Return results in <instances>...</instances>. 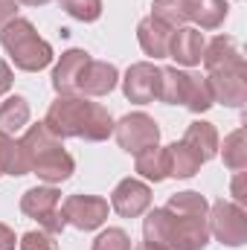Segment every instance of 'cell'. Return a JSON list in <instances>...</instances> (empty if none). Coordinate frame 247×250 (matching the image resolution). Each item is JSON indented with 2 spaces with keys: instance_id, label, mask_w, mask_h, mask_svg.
Instances as JSON below:
<instances>
[{
  "instance_id": "cell-34",
  "label": "cell",
  "mask_w": 247,
  "mask_h": 250,
  "mask_svg": "<svg viewBox=\"0 0 247 250\" xmlns=\"http://www.w3.org/2000/svg\"><path fill=\"white\" fill-rule=\"evenodd\" d=\"M15 245H18L15 230H12L9 224H3V221H0V250H15Z\"/></svg>"
},
{
  "instance_id": "cell-15",
  "label": "cell",
  "mask_w": 247,
  "mask_h": 250,
  "mask_svg": "<svg viewBox=\"0 0 247 250\" xmlns=\"http://www.w3.org/2000/svg\"><path fill=\"white\" fill-rule=\"evenodd\" d=\"M204 32L195 29V26H178L172 32V41H169V59L181 64V67H195L201 64L204 56Z\"/></svg>"
},
{
  "instance_id": "cell-12",
  "label": "cell",
  "mask_w": 247,
  "mask_h": 250,
  "mask_svg": "<svg viewBox=\"0 0 247 250\" xmlns=\"http://www.w3.org/2000/svg\"><path fill=\"white\" fill-rule=\"evenodd\" d=\"M73 172H76V160H73V154H70V151H64V146H56V148H47L44 154H38V157H35L32 172H29V175H38V181H44V184L56 187V184L70 181V178H73Z\"/></svg>"
},
{
  "instance_id": "cell-6",
  "label": "cell",
  "mask_w": 247,
  "mask_h": 250,
  "mask_svg": "<svg viewBox=\"0 0 247 250\" xmlns=\"http://www.w3.org/2000/svg\"><path fill=\"white\" fill-rule=\"evenodd\" d=\"M108 212H111V204L99 195H67L62 201L64 221L82 233L99 230L108 221Z\"/></svg>"
},
{
  "instance_id": "cell-31",
  "label": "cell",
  "mask_w": 247,
  "mask_h": 250,
  "mask_svg": "<svg viewBox=\"0 0 247 250\" xmlns=\"http://www.w3.org/2000/svg\"><path fill=\"white\" fill-rule=\"evenodd\" d=\"M18 245H21V250H59L56 236L47 233V230H29V233L21 236Z\"/></svg>"
},
{
  "instance_id": "cell-1",
  "label": "cell",
  "mask_w": 247,
  "mask_h": 250,
  "mask_svg": "<svg viewBox=\"0 0 247 250\" xmlns=\"http://www.w3.org/2000/svg\"><path fill=\"white\" fill-rule=\"evenodd\" d=\"M0 44H3L6 56L12 59V64L23 73H38V70L50 67L56 59L50 41H44L38 35V29L32 26V21H26V18H12L9 23H3Z\"/></svg>"
},
{
  "instance_id": "cell-11",
  "label": "cell",
  "mask_w": 247,
  "mask_h": 250,
  "mask_svg": "<svg viewBox=\"0 0 247 250\" xmlns=\"http://www.w3.org/2000/svg\"><path fill=\"white\" fill-rule=\"evenodd\" d=\"M204 70L206 73H230V70H247L245 56L239 53L236 41L230 35H215L209 44H204Z\"/></svg>"
},
{
  "instance_id": "cell-25",
  "label": "cell",
  "mask_w": 247,
  "mask_h": 250,
  "mask_svg": "<svg viewBox=\"0 0 247 250\" xmlns=\"http://www.w3.org/2000/svg\"><path fill=\"white\" fill-rule=\"evenodd\" d=\"M184 105L192 111V114H206L215 99H212V90H209V82L206 76H198V73H189L186 79V96H184Z\"/></svg>"
},
{
  "instance_id": "cell-32",
  "label": "cell",
  "mask_w": 247,
  "mask_h": 250,
  "mask_svg": "<svg viewBox=\"0 0 247 250\" xmlns=\"http://www.w3.org/2000/svg\"><path fill=\"white\" fill-rule=\"evenodd\" d=\"M230 195H233V204H239V207H245V204H247L245 172H236V175H233V184H230Z\"/></svg>"
},
{
  "instance_id": "cell-3",
  "label": "cell",
  "mask_w": 247,
  "mask_h": 250,
  "mask_svg": "<svg viewBox=\"0 0 247 250\" xmlns=\"http://www.w3.org/2000/svg\"><path fill=\"white\" fill-rule=\"evenodd\" d=\"M21 212L32 221H38V227L53 233V236H59L67 227V221L62 215V192L56 187H50V184L26 189L21 195Z\"/></svg>"
},
{
  "instance_id": "cell-24",
  "label": "cell",
  "mask_w": 247,
  "mask_h": 250,
  "mask_svg": "<svg viewBox=\"0 0 247 250\" xmlns=\"http://www.w3.org/2000/svg\"><path fill=\"white\" fill-rule=\"evenodd\" d=\"M218 154L224 157V166L230 172H245L247 169V134L245 128H236L233 134L224 137V146H218Z\"/></svg>"
},
{
  "instance_id": "cell-17",
  "label": "cell",
  "mask_w": 247,
  "mask_h": 250,
  "mask_svg": "<svg viewBox=\"0 0 247 250\" xmlns=\"http://www.w3.org/2000/svg\"><path fill=\"white\" fill-rule=\"evenodd\" d=\"M201 166H204V160L198 157L195 148L186 146L184 140L166 146V169H169V178H178V181L195 178L201 172Z\"/></svg>"
},
{
  "instance_id": "cell-33",
  "label": "cell",
  "mask_w": 247,
  "mask_h": 250,
  "mask_svg": "<svg viewBox=\"0 0 247 250\" xmlns=\"http://www.w3.org/2000/svg\"><path fill=\"white\" fill-rule=\"evenodd\" d=\"M12 82H15V73H12V67L0 59V96H6V93L12 90Z\"/></svg>"
},
{
  "instance_id": "cell-28",
  "label": "cell",
  "mask_w": 247,
  "mask_h": 250,
  "mask_svg": "<svg viewBox=\"0 0 247 250\" xmlns=\"http://www.w3.org/2000/svg\"><path fill=\"white\" fill-rule=\"evenodd\" d=\"M114 134V117H111V111L102 105V102H96V108H93V120H90V128H87V143H102V140H108Z\"/></svg>"
},
{
  "instance_id": "cell-16",
  "label": "cell",
  "mask_w": 247,
  "mask_h": 250,
  "mask_svg": "<svg viewBox=\"0 0 247 250\" xmlns=\"http://www.w3.org/2000/svg\"><path fill=\"white\" fill-rule=\"evenodd\" d=\"M172 32H175V29L163 26V23L154 21L151 15L143 18V21L137 23V41H140V50H143L151 62H157V59H169V41H172Z\"/></svg>"
},
{
  "instance_id": "cell-30",
  "label": "cell",
  "mask_w": 247,
  "mask_h": 250,
  "mask_svg": "<svg viewBox=\"0 0 247 250\" xmlns=\"http://www.w3.org/2000/svg\"><path fill=\"white\" fill-rule=\"evenodd\" d=\"M90 250H131V236L125 233L123 227H108L93 239Z\"/></svg>"
},
{
  "instance_id": "cell-22",
  "label": "cell",
  "mask_w": 247,
  "mask_h": 250,
  "mask_svg": "<svg viewBox=\"0 0 247 250\" xmlns=\"http://www.w3.org/2000/svg\"><path fill=\"white\" fill-rule=\"evenodd\" d=\"M169 227H172V212L166 207H154L143 218V239L148 245L169 248Z\"/></svg>"
},
{
  "instance_id": "cell-35",
  "label": "cell",
  "mask_w": 247,
  "mask_h": 250,
  "mask_svg": "<svg viewBox=\"0 0 247 250\" xmlns=\"http://www.w3.org/2000/svg\"><path fill=\"white\" fill-rule=\"evenodd\" d=\"M18 18V0H0V26Z\"/></svg>"
},
{
  "instance_id": "cell-18",
  "label": "cell",
  "mask_w": 247,
  "mask_h": 250,
  "mask_svg": "<svg viewBox=\"0 0 247 250\" xmlns=\"http://www.w3.org/2000/svg\"><path fill=\"white\" fill-rule=\"evenodd\" d=\"M184 143L189 146V148L198 151V157H201L204 163H209L212 157H218V146H221L218 128H215L212 123H204V120H198V123H192L189 128H186Z\"/></svg>"
},
{
  "instance_id": "cell-29",
  "label": "cell",
  "mask_w": 247,
  "mask_h": 250,
  "mask_svg": "<svg viewBox=\"0 0 247 250\" xmlns=\"http://www.w3.org/2000/svg\"><path fill=\"white\" fill-rule=\"evenodd\" d=\"M59 3L70 18H76L82 23H93L102 18V0H59Z\"/></svg>"
},
{
  "instance_id": "cell-21",
  "label": "cell",
  "mask_w": 247,
  "mask_h": 250,
  "mask_svg": "<svg viewBox=\"0 0 247 250\" xmlns=\"http://www.w3.org/2000/svg\"><path fill=\"white\" fill-rule=\"evenodd\" d=\"M29 125V102L23 96H6L0 102V131L3 134H18Z\"/></svg>"
},
{
  "instance_id": "cell-10",
  "label": "cell",
  "mask_w": 247,
  "mask_h": 250,
  "mask_svg": "<svg viewBox=\"0 0 247 250\" xmlns=\"http://www.w3.org/2000/svg\"><path fill=\"white\" fill-rule=\"evenodd\" d=\"M212 99L224 108H245L247 105V70L230 73H206Z\"/></svg>"
},
{
  "instance_id": "cell-2",
  "label": "cell",
  "mask_w": 247,
  "mask_h": 250,
  "mask_svg": "<svg viewBox=\"0 0 247 250\" xmlns=\"http://www.w3.org/2000/svg\"><path fill=\"white\" fill-rule=\"evenodd\" d=\"M93 108H96V102H90L87 96H79V93L76 96H59L47 108L44 123L62 140H67V137L84 140L87 128H90V120H93Z\"/></svg>"
},
{
  "instance_id": "cell-37",
  "label": "cell",
  "mask_w": 247,
  "mask_h": 250,
  "mask_svg": "<svg viewBox=\"0 0 247 250\" xmlns=\"http://www.w3.org/2000/svg\"><path fill=\"white\" fill-rule=\"evenodd\" d=\"M131 250H169V248H160V245H148V242H140V245H134Z\"/></svg>"
},
{
  "instance_id": "cell-14",
  "label": "cell",
  "mask_w": 247,
  "mask_h": 250,
  "mask_svg": "<svg viewBox=\"0 0 247 250\" xmlns=\"http://www.w3.org/2000/svg\"><path fill=\"white\" fill-rule=\"evenodd\" d=\"M120 84V70L111 62H90L84 64L82 76H79V93L87 96V99H96V96H108L114 87Z\"/></svg>"
},
{
  "instance_id": "cell-13",
  "label": "cell",
  "mask_w": 247,
  "mask_h": 250,
  "mask_svg": "<svg viewBox=\"0 0 247 250\" xmlns=\"http://www.w3.org/2000/svg\"><path fill=\"white\" fill-rule=\"evenodd\" d=\"M87 62H90L87 50L73 47V50L62 53L59 64L53 67V90L59 96H76L79 93V76H82V70H84Z\"/></svg>"
},
{
  "instance_id": "cell-38",
  "label": "cell",
  "mask_w": 247,
  "mask_h": 250,
  "mask_svg": "<svg viewBox=\"0 0 247 250\" xmlns=\"http://www.w3.org/2000/svg\"><path fill=\"white\" fill-rule=\"evenodd\" d=\"M18 3H23V6H47L50 0H18Z\"/></svg>"
},
{
  "instance_id": "cell-9",
  "label": "cell",
  "mask_w": 247,
  "mask_h": 250,
  "mask_svg": "<svg viewBox=\"0 0 247 250\" xmlns=\"http://www.w3.org/2000/svg\"><path fill=\"white\" fill-rule=\"evenodd\" d=\"M206 215H175L169 227V250H204L209 245Z\"/></svg>"
},
{
  "instance_id": "cell-19",
  "label": "cell",
  "mask_w": 247,
  "mask_h": 250,
  "mask_svg": "<svg viewBox=\"0 0 247 250\" xmlns=\"http://www.w3.org/2000/svg\"><path fill=\"white\" fill-rule=\"evenodd\" d=\"M134 172L148 181V184H163L169 178V169H166V148L154 146V148H145L140 154H134Z\"/></svg>"
},
{
  "instance_id": "cell-8",
  "label": "cell",
  "mask_w": 247,
  "mask_h": 250,
  "mask_svg": "<svg viewBox=\"0 0 247 250\" xmlns=\"http://www.w3.org/2000/svg\"><path fill=\"white\" fill-rule=\"evenodd\" d=\"M111 209L123 218H140L151 209V187L140 178H123L111 192Z\"/></svg>"
},
{
  "instance_id": "cell-27",
  "label": "cell",
  "mask_w": 247,
  "mask_h": 250,
  "mask_svg": "<svg viewBox=\"0 0 247 250\" xmlns=\"http://www.w3.org/2000/svg\"><path fill=\"white\" fill-rule=\"evenodd\" d=\"M166 209L175 212V215H206V212H209V204H206V198H204L201 192L186 189V192H175V195L169 198Z\"/></svg>"
},
{
  "instance_id": "cell-4",
  "label": "cell",
  "mask_w": 247,
  "mask_h": 250,
  "mask_svg": "<svg viewBox=\"0 0 247 250\" xmlns=\"http://www.w3.org/2000/svg\"><path fill=\"white\" fill-rule=\"evenodd\" d=\"M209 236H215L224 248H245L247 245V212L233 201H215L206 212Z\"/></svg>"
},
{
  "instance_id": "cell-26",
  "label": "cell",
  "mask_w": 247,
  "mask_h": 250,
  "mask_svg": "<svg viewBox=\"0 0 247 250\" xmlns=\"http://www.w3.org/2000/svg\"><path fill=\"white\" fill-rule=\"evenodd\" d=\"M151 18L160 21L169 29H178L189 21V0H154L151 3Z\"/></svg>"
},
{
  "instance_id": "cell-20",
  "label": "cell",
  "mask_w": 247,
  "mask_h": 250,
  "mask_svg": "<svg viewBox=\"0 0 247 250\" xmlns=\"http://www.w3.org/2000/svg\"><path fill=\"white\" fill-rule=\"evenodd\" d=\"M227 0H189V21H195L201 29H218L227 21Z\"/></svg>"
},
{
  "instance_id": "cell-23",
  "label": "cell",
  "mask_w": 247,
  "mask_h": 250,
  "mask_svg": "<svg viewBox=\"0 0 247 250\" xmlns=\"http://www.w3.org/2000/svg\"><path fill=\"white\" fill-rule=\"evenodd\" d=\"M186 79H189L186 70H178V67H160V93H157V99L166 102V105H184Z\"/></svg>"
},
{
  "instance_id": "cell-5",
  "label": "cell",
  "mask_w": 247,
  "mask_h": 250,
  "mask_svg": "<svg viewBox=\"0 0 247 250\" xmlns=\"http://www.w3.org/2000/svg\"><path fill=\"white\" fill-rule=\"evenodd\" d=\"M114 137L123 151L140 154L145 148L160 146V125L145 111H134V114H125L120 123H114Z\"/></svg>"
},
{
  "instance_id": "cell-36",
  "label": "cell",
  "mask_w": 247,
  "mask_h": 250,
  "mask_svg": "<svg viewBox=\"0 0 247 250\" xmlns=\"http://www.w3.org/2000/svg\"><path fill=\"white\" fill-rule=\"evenodd\" d=\"M9 146H12V137L0 131V178L6 175V157H9Z\"/></svg>"
},
{
  "instance_id": "cell-7",
  "label": "cell",
  "mask_w": 247,
  "mask_h": 250,
  "mask_svg": "<svg viewBox=\"0 0 247 250\" xmlns=\"http://www.w3.org/2000/svg\"><path fill=\"white\" fill-rule=\"evenodd\" d=\"M120 82H123V93L128 102L151 105L160 93V67L154 62H137L125 70Z\"/></svg>"
}]
</instances>
